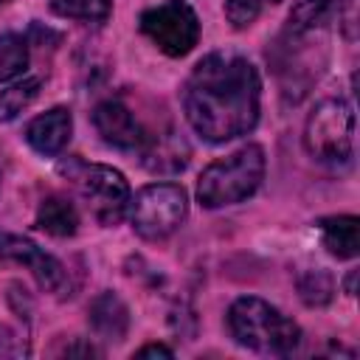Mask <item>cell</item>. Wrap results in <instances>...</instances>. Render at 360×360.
I'll use <instances>...</instances> for the list:
<instances>
[{"mask_svg": "<svg viewBox=\"0 0 360 360\" xmlns=\"http://www.w3.org/2000/svg\"><path fill=\"white\" fill-rule=\"evenodd\" d=\"M141 149H143V166L152 174H166V177L183 172L188 166V155H191L188 143L177 132L146 138V143Z\"/></svg>", "mask_w": 360, "mask_h": 360, "instance_id": "7c38bea8", "label": "cell"}, {"mask_svg": "<svg viewBox=\"0 0 360 360\" xmlns=\"http://www.w3.org/2000/svg\"><path fill=\"white\" fill-rule=\"evenodd\" d=\"M295 287H298V295L307 307H326L335 295V278L323 267L301 270L298 278H295Z\"/></svg>", "mask_w": 360, "mask_h": 360, "instance_id": "2e32d148", "label": "cell"}, {"mask_svg": "<svg viewBox=\"0 0 360 360\" xmlns=\"http://www.w3.org/2000/svg\"><path fill=\"white\" fill-rule=\"evenodd\" d=\"M62 354H84V357H98L101 352L96 349V346H90V343H70V346H65V352Z\"/></svg>", "mask_w": 360, "mask_h": 360, "instance_id": "7402d4cb", "label": "cell"}, {"mask_svg": "<svg viewBox=\"0 0 360 360\" xmlns=\"http://www.w3.org/2000/svg\"><path fill=\"white\" fill-rule=\"evenodd\" d=\"M87 323L104 340H124V335L129 329V307L121 301V295L104 290L90 301Z\"/></svg>", "mask_w": 360, "mask_h": 360, "instance_id": "8fae6325", "label": "cell"}, {"mask_svg": "<svg viewBox=\"0 0 360 360\" xmlns=\"http://www.w3.org/2000/svg\"><path fill=\"white\" fill-rule=\"evenodd\" d=\"M262 11V0H225V20L233 28H248Z\"/></svg>", "mask_w": 360, "mask_h": 360, "instance_id": "ffe728a7", "label": "cell"}, {"mask_svg": "<svg viewBox=\"0 0 360 360\" xmlns=\"http://www.w3.org/2000/svg\"><path fill=\"white\" fill-rule=\"evenodd\" d=\"M349 0H298L287 17V34L304 37L315 28H323L335 17H340Z\"/></svg>", "mask_w": 360, "mask_h": 360, "instance_id": "9a60e30c", "label": "cell"}, {"mask_svg": "<svg viewBox=\"0 0 360 360\" xmlns=\"http://www.w3.org/2000/svg\"><path fill=\"white\" fill-rule=\"evenodd\" d=\"M354 281H357V270H352V273L346 276V292H349V295H354Z\"/></svg>", "mask_w": 360, "mask_h": 360, "instance_id": "603a6c76", "label": "cell"}, {"mask_svg": "<svg viewBox=\"0 0 360 360\" xmlns=\"http://www.w3.org/2000/svg\"><path fill=\"white\" fill-rule=\"evenodd\" d=\"M0 262H17V264H25L31 270V276L37 278V284L45 290V292H62L68 287V270L65 264L45 253L39 245H34L31 239L20 236V233H8V231H0Z\"/></svg>", "mask_w": 360, "mask_h": 360, "instance_id": "ba28073f", "label": "cell"}, {"mask_svg": "<svg viewBox=\"0 0 360 360\" xmlns=\"http://www.w3.org/2000/svg\"><path fill=\"white\" fill-rule=\"evenodd\" d=\"M259 70L236 51H214L202 56L183 87L186 121L208 143L248 135L259 121Z\"/></svg>", "mask_w": 360, "mask_h": 360, "instance_id": "6da1fadb", "label": "cell"}, {"mask_svg": "<svg viewBox=\"0 0 360 360\" xmlns=\"http://www.w3.org/2000/svg\"><path fill=\"white\" fill-rule=\"evenodd\" d=\"M304 149L323 166L343 169L354 155V110L346 98H323L304 124Z\"/></svg>", "mask_w": 360, "mask_h": 360, "instance_id": "277c9868", "label": "cell"}, {"mask_svg": "<svg viewBox=\"0 0 360 360\" xmlns=\"http://www.w3.org/2000/svg\"><path fill=\"white\" fill-rule=\"evenodd\" d=\"M228 332L239 346L276 357L292 354L301 343V326L287 318L278 307L256 295H242L231 304Z\"/></svg>", "mask_w": 360, "mask_h": 360, "instance_id": "7a4b0ae2", "label": "cell"}, {"mask_svg": "<svg viewBox=\"0 0 360 360\" xmlns=\"http://www.w3.org/2000/svg\"><path fill=\"white\" fill-rule=\"evenodd\" d=\"M70 132H73L70 110H65V107H53V110L37 115V118L25 127V141H28V146H31L37 155L56 158V155L68 146Z\"/></svg>", "mask_w": 360, "mask_h": 360, "instance_id": "30bf717a", "label": "cell"}, {"mask_svg": "<svg viewBox=\"0 0 360 360\" xmlns=\"http://www.w3.org/2000/svg\"><path fill=\"white\" fill-rule=\"evenodd\" d=\"M135 357H174V352L169 346H163V343H146V346H141L135 352Z\"/></svg>", "mask_w": 360, "mask_h": 360, "instance_id": "44dd1931", "label": "cell"}, {"mask_svg": "<svg viewBox=\"0 0 360 360\" xmlns=\"http://www.w3.org/2000/svg\"><path fill=\"white\" fill-rule=\"evenodd\" d=\"M28 68V39L20 34H0V84L17 79Z\"/></svg>", "mask_w": 360, "mask_h": 360, "instance_id": "ac0fdd59", "label": "cell"}, {"mask_svg": "<svg viewBox=\"0 0 360 360\" xmlns=\"http://www.w3.org/2000/svg\"><path fill=\"white\" fill-rule=\"evenodd\" d=\"M93 127L101 135V141L115 149H141L149 138L143 132V127L138 124V118L132 115V110L118 98H107V101L96 104Z\"/></svg>", "mask_w": 360, "mask_h": 360, "instance_id": "9c48e42d", "label": "cell"}, {"mask_svg": "<svg viewBox=\"0 0 360 360\" xmlns=\"http://www.w3.org/2000/svg\"><path fill=\"white\" fill-rule=\"evenodd\" d=\"M141 34L166 56L180 59L200 42V17L188 0H163L138 17Z\"/></svg>", "mask_w": 360, "mask_h": 360, "instance_id": "52a82bcc", "label": "cell"}, {"mask_svg": "<svg viewBox=\"0 0 360 360\" xmlns=\"http://www.w3.org/2000/svg\"><path fill=\"white\" fill-rule=\"evenodd\" d=\"M39 84H42L39 76H25V79L8 84L6 90H0V121H3V124L14 121V118L37 98Z\"/></svg>", "mask_w": 360, "mask_h": 360, "instance_id": "e0dca14e", "label": "cell"}, {"mask_svg": "<svg viewBox=\"0 0 360 360\" xmlns=\"http://www.w3.org/2000/svg\"><path fill=\"white\" fill-rule=\"evenodd\" d=\"M188 214V194L177 183H149L129 197L127 217L141 239L158 242L172 236Z\"/></svg>", "mask_w": 360, "mask_h": 360, "instance_id": "8992f818", "label": "cell"}, {"mask_svg": "<svg viewBox=\"0 0 360 360\" xmlns=\"http://www.w3.org/2000/svg\"><path fill=\"white\" fill-rule=\"evenodd\" d=\"M270 3H281V0H270Z\"/></svg>", "mask_w": 360, "mask_h": 360, "instance_id": "cb8c5ba5", "label": "cell"}, {"mask_svg": "<svg viewBox=\"0 0 360 360\" xmlns=\"http://www.w3.org/2000/svg\"><path fill=\"white\" fill-rule=\"evenodd\" d=\"M262 177H264V149L259 143H248L202 169L197 180V202L211 211L245 202L262 186Z\"/></svg>", "mask_w": 360, "mask_h": 360, "instance_id": "3957f363", "label": "cell"}, {"mask_svg": "<svg viewBox=\"0 0 360 360\" xmlns=\"http://www.w3.org/2000/svg\"><path fill=\"white\" fill-rule=\"evenodd\" d=\"M51 11L65 20L101 22L112 11V0H51Z\"/></svg>", "mask_w": 360, "mask_h": 360, "instance_id": "d6986e66", "label": "cell"}, {"mask_svg": "<svg viewBox=\"0 0 360 360\" xmlns=\"http://www.w3.org/2000/svg\"><path fill=\"white\" fill-rule=\"evenodd\" d=\"M34 228H39V231H45L48 236H56V239L73 236L79 231V211L68 197L48 194L37 208Z\"/></svg>", "mask_w": 360, "mask_h": 360, "instance_id": "5bb4252c", "label": "cell"}, {"mask_svg": "<svg viewBox=\"0 0 360 360\" xmlns=\"http://www.w3.org/2000/svg\"><path fill=\"white\" fill-rule=\"evenodd\" d=\"M59 174L68 177L82 200L87 202L90 214L101 225H118L129 208V183L127 177L104 163H84L79 158H68L59 163Z\"/></svg>", "mask_w": 360, "mask_h": 360, "instance_id": "5b68a950", "label": "cell"}, {"mask_svg": "<svg viewBox=\"0 0 360 360\" xmlns=\"http://www.w3.org/2000/svg\"><path fill=\"white\" fill-rule=\"evenodd\" d=\"M323 248L335 259H354L360 253V219L354 214H335L318 219Z\"/></svg>", "mask_w": 360, "mask_h": 360, "instance_id": "4fadbf2b", "label": "cell"}]
</instances>
